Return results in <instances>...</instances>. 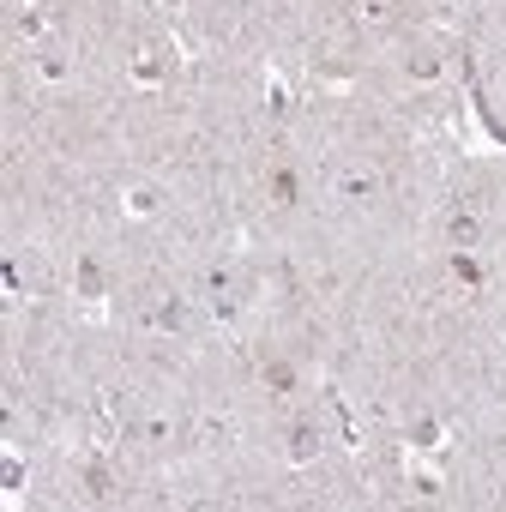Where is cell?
<instances>
[{
    "label": "cell",
    "mask_w": 506,
    "mask_h": 512,
    "mask_svg": "<svg viewBox=\"0 0 506 512\" xmlns=\"http://www.w3.org/2000/svg\"><path fill=\"white\" fill-rule=\"evenodd\" d=\"M271 187H278V199H283V205L296 199V175H289V169H278V181H271Z\"/></svg>",
    "instance_id": "cell-1"
}]
</instances>
